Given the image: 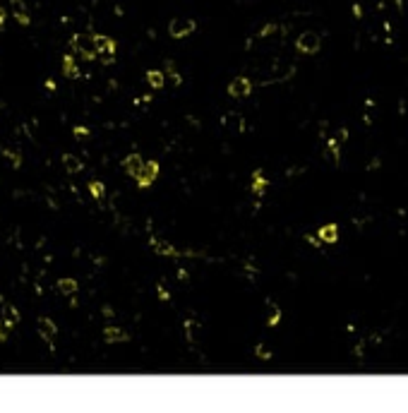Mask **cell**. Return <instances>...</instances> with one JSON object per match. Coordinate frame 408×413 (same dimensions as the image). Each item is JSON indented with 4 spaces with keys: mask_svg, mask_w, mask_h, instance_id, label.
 Returning a JSON list of instances; mask_svg holds the SVG:
<instances>
[{
    "mask_svg": "<svg viewBox=\"0 0 408 413\" xmlns=\"http://www.w3.org/2000/svg\"><path fill=\"white\" fill-rule=\"evenodd\" d=\"M72 48H75L84 60H94V58L99 56V51H96V36H92V34H77V36L72 39Z\"/></svg>",
    "mask_w": 408,
    "mask_h": 413,
    "instance_id": "6da1fadb",
    "label": "cell"
},
{
    "mask_svg": "<svg viewBox=\"0 0 408 413\" xmlns=\"http://www.w3.org/2000/svg\"><path fill=\"white\" fill-rule=\"evenodd\" d=\"M322 48V39H320V34L317 32H303L296 39V51L298 53H303V56H312V53H317Z\"/></svg>",
    "mask_w": 408,
    "mask_h": 413,
    "instance_id": "7a4b0ae2",
    "label": "cell"
},
{
    "mask_svg": "<svg viewBox=\"0 0 408 413\" xmlns=\"http://www.w3.org/2000/svg\"><path fill=\"white\" fill-rule=\"evenodd\" d=\"M195 29H197V22L195 19H188V17H175L168 24V34H171L173 39H185L190 34H195Z\"/></svg>",
    "mask_w": 408,
    "mask_h": 413,
    "instance_id": "3957f363",
    "label": "cell"
},
{
    "mask_svg": "<svg viewBox=\"0 0 408 413\" xmlns=\"http://www.w3.org/2000/svg\"><path fill=\"white\" fill-rule=\"evenodd\" d=\"M156 175H158V164L156 161H144V166L140 168V173L134 175V180H137L140 188H149V185L156 180Z\"/></svg>",
    "mask_w": 408,
    "mask_h": 413,
    "instance_id": "277c9868",
    "label": "cell"
},
{
    "mask_svg": "<svg viewBox=\"0 0 408 413\" xmlns=\"http://www.w3.org/2000/svg\"><path fill=\"white\" fill-rule=\"evenodd\" d=\"M96 51H99V58H101L103 63H110L113 56H116V41L99 34V36H96Z\"/></svg>",
    "mask_w": 408,
    "mask_h": 413,
    "instance_id": "5b68a950",
    "label": "cell"
},
{
    "mask_svg": "<svg viewBox=\"0 0 408 413\" xmlns=\"http://www.w3.org/2000/svg\"><path fill=\"white\" fill-rule=\"evenodd\" d=\"M252 91V82L247 77H236L228 84V94L231 96H247Z\"/></svg>",
    "mask_w": 408,
    "mask_h": 413,
    "instance_id": "8992f818",
    "label": "cell"
},
{
    "mask_svg": "<svg viewBox=\"0 0 408 413\" xmlns=\"http://www.w3.org/2000/svg\"><path fill=\"white\" fill-rule=\"evenodd\" d=\"M317 236H320V240L322 243H329V245H334L338 240V226L336 223H324L322 228L317 231Z\"/></svg>",
    "mask_w": 408,
    "mask_h": 413,
    "instance_id": "52a82bcc",
    "label": "cell"
},
{
    "mask_svg": "<svg viewBox=\"0 0 408 413\" xmlns=\"http://www.w3.org/2000/svg\"><path fill=\"white\" fill-rule=\"evenodd\" d=\"M267 188H269V180L264 178V173H262V171H255V173H252V192H255L257 197H262V195L267 192Z\"/></svg>",
    "mask_w": 408,
    "mask_h": 413,
    "instance_id": "ba28073f",
    "label": "cell"
},
{
    "mask_svg": "<svg viewBox=\"0 0 408 413\" xmlns=\"http://www.w3.org/2000/svg\"><path fill=\"white\" fill-rule=\"evenodd\" d=\"M142 166H144V161H142L140 154H130V156H125V161H123V168H125L127 173L132 175V178H134L137 173H140V168H142Z\"/></svg>",
    "mask_w": 408,
    "mask_h": 413,
    "instance_id": "9c48e42d",
    "label": "cell"
},
{
    "mask_svg": "<svg viewBox=\"0 0 408 413\" xmlns=\"http://www.w3.org/2000/svg\"><path fill=\"white\" fill-rule=\"evenodd\" d=\"M63 75L65 77H70V80H75V77H79V67H77V60L72 56H65L63 58Z\"/></svg>",
    "mask_w": 408,
    "mask_h": 413,
    "instance_id": "30bf717a",
    "label": "cell"
},
{
    "mask_svg": "<svg viewBox=\"0 0 408 413\" xmlns=\"http://www.w3.org/2000/svg\"><path fill=\"white\" fill-rule=\"evenodd\" d=\"M39 334L43 336V341H51L55 336V325L48 317H41L39 319Z\"/></svg>",
    "mask_w": 408,
    "mask_h": 413,
    "instance_id": "8fae6325",
    "label": "cell"
},
{
    "mask_svg": "<svg viewBox=\"0 0 408 413\" xmlns=\"http://www.w3.org/2000/svg\"><path fill=\"white\" fill-rule=\"evenodd\" d=\"M103 336H106V341H108V343L127 341V334L123 332V329H118V327H106V332H103Z\"/></svg>",
    "mask_w": 408,
    "mask_h": 413,
    "instance_id": "7c38bea8",
    "label": "cell"
},
{
    "mask_svg": "<svg viewBox=\"0 0 408 413\" xmlns=\"http://www.w3.org/2000/svg\"><path fill=\"white\" fill-rule=\"evenodd\" d=\"M147 82H149V87L154 89H164L166 87V77L161 70H149L147 72Z\"/></svg>",
    "mask_w": 408,
    "mask_h": 413,
    "instance_id": "4fadbf2b",
    "label": "cell"
},
{
    "mask_svg": "<svg viewBox=\"0 0 408 413\" xmlns=\"http://www.w3.org/2000/svg\"><path fill=\"white\" fill-rule=\"evenodd\" d=\"M12 3V12H15V17H17V22L19 24H29V15H27V10H24V3L22 0H10Z\"/></svg>",
    "mask_w": 408,
    "mask_h": 413,
    "instance_id": "5bb4252c",
    "label": "cell"
},
{
    "mask_svg": "<svg viewBox=\"0 0 408 413\" xmlns=\"http://www.w3.org/2000/svg\"><path fill=\"white\" fill-rule=\"evenodd\" d=\"M279 319H281V310H279V305H276V303L269 301L267 303V325L269 327H276V325H279Z\"/></svg>",
    "mask_w": 408,
    "mask_h": 413,
    "instance_id": "9a60e30c",
    "label": "cell"
},
{
    "mask_svg": "<svg viewBox=\"0 0 408 413\" xmlns=\"http://www.w3.org/2000/svg\"><path fill=\"white\" fill-rule=\"evenodd\" d=\"M151 245H154V250H156L158 255H168V257H178V255H180L175 247H171L168 243H164V240H158V238L151 240Z\"/></svg>",
    "mask_w": 408,
    "mask_h": 413,
    "instance_id": "2e32d148",
    "label": "cell"
},
{
    "mask_svg": "<svg viewBox=\"0 0 408 413\" xmlns=\"http://www.w3.org/2000/svg\"><path fill=\"white\" fill-rule=\"evenodd\" d=\"M58 291L63 295H75L77 293V281L75 279H60L58 281Z\"/></svg>",
    "mask_w": 408,
    "mask_h": 413,
    "instance_id": "e0dca14e",
    "label": "cell"
},
{
    "mask_svg": "<svg viewBox=\"0 0 408 413\" xmlns=\"http://www.w3.org/2000/svg\"><path fill=\"white\" fill-rule=\"evenodd\" d=\"M3 319H5L10 327H15L17 322H19V312H17V308H12V305L5 303V305H3Z\"/></svg>",
    "mask_w": 408,
    "mask_h": 413,
    "instance_id": "ac0fdd59",
    "label": "cell"
},
{
    "mask_svg": "<svg viewBox=\"0 0 408 413\" xmlns=\"http://www.w3.org/2000/svg\"><path fill=\"white\" fill-rule=\"evenodd\" d=\"M63 164H65V168H67L70 173H79V171H82V164H79L77 156H70V154H65V156H63Z\"/></svg>",
    "mask_w": 408,
    "mask_h": 413,
    "instance_id": "d6986e66",
    "label": "cell"
},
{
    "mask_svg": "<svg viewBox=\"0 0 408 413\" xmlns=\"http://www.w3.org/2000/svg\"><path fill=\"white\" fill-rule=\"evenodd\" d=\"M281 32V27L276 22H269V24H264L262 27V32H259V39H269V36H276V34Z\"/></svg>",
    "mask_w": 408,
    "mask_h": 413,
    "instance_id": "ffe728a7",
    "label": "cell"
},
{
    "mask_svg": "<svg viewBox=\"0 0 408 413\" xmlns=\"http://www.w3.org/2000/svg\"><path fill=\"white\" fill-rule=\"evenodd\" d=\"M166 72H168V77H171L175 84H180V82H183V77L178 75V70H175V63H171V60L166 63Z\"/></svg>",
    "mask_w": 408,
    "mask_h": 413,
    "instance_id": "44dd1931",
    "label": "cell"
},
{
    "mask_svg": "<svg viewBox=\"0 0 408 413\" xmlns=\"http://www.w3.org/2000/svg\"><path fill=\"white\" fill-rule=\"evenodd\" d=\"M89 192H92L96 199H101L103 197V185L99 183V180H92V183H89Z\"/></svg>",
    "mask_w": 408,
    "mask_h": 413,
    "instance_id": "7402d4cb",
    "label": "cell"
},
{
    "mask_svg": "<svg viewBox=\"0 0 408 413\" xmlns=\"http://www.w3.org/2000/svg\"><path fill=\"white\" fill-rule=\"evenodd\" d=\"M255 353H257V356L262 358V360H269V358H271V351H269L267 346H262V343H259L257 349H255Z\"/></svg>",
    "mask_w": 408,
    "mask_h": 413,
    "instance_id": "603a6c76",
    "label": "cell"
},
{
    "mask_svg": "<svg viewBox=\"0 0 408 413\" xmlns=\"http://www.w3.org/2000/svg\"><path fill=\"white\" fill-rule=\"evenodd\" d=\"M8 329H10V325L0 317V341H5V339H8Z\"/></svg>",
    "mask_w": 408,
    "mask_h": 413,
    "instance_id": "cb8c5ba5",
    "label": "cell"
},
{
    "mask_svg": "<svg viewBox=\"0 0 408 413\" xmlns=\"http://www.w3.org/2000/svg\"><path fill=\"white\" fill-rule=\"evenodd\" d=\"M329 151H331V156H334V161H338V142L336 140H329Z\"/></svg>",
    "mask_w": 408,
    "mask_h": 413,
    "instance_id": "d4e9b609",
    "label": "cell"
},
{
    "mask_svg": "<svg viewBox=\"0 0 408 413\" xmlns=\"http://www.w3.org/2000/svg\"><path fill=\"white\" fill-rule=\"evenodd\" d=\"M8 156H10V159H12V166H19V154H17V151H8Z\"/></svg>",
    "mask_w": 408,
    "mask_h": 413,
    "instance_id": "484cf974",
    "label": "cell"
},
{
    "mask_svg": "<svg viewBox=\"0 0 408 413\" xmlns=\"http://www.w3.org/2000/svg\"><path fill=\"white\" fill-rule=\"evenodd\" d=\"M86 135H89L86 127H75V137H86Z\"/></svg>",
    "mask_w": 408,
    "mask_h": 413,
    "instance_id": "4316f807",
    "label": "cell"
},
{
    "mask_svg": "<svg viewBox=\"0 0 408 413\" xmlns=\"http://www.w3.org/2000/svg\"><path fill=\"white\" fill-rule=\"evenodd\" d=\"M158 295H161V301H168V291L164 286H158Z\"/></svg>",
    "mask_w": 408,
    "mask_h": 413,
    "instance_id": "83f0119b",
    "label": "cell"
},
{
    "mask_svg": "<svg viewBox=\"0 0 408 413\" xmlns=\"http://www.w3.org/2000/svg\"><path fill=\"white\" fill-rule=\"evenodd\" d=\"M5 24V12H3V8H0V27Z\"/></svg>",
    "mask_w": 408,
    "mask_h": 413,
    "instance_id": "f1b7e54d",
    "label": "cell"
}]
</instances>
